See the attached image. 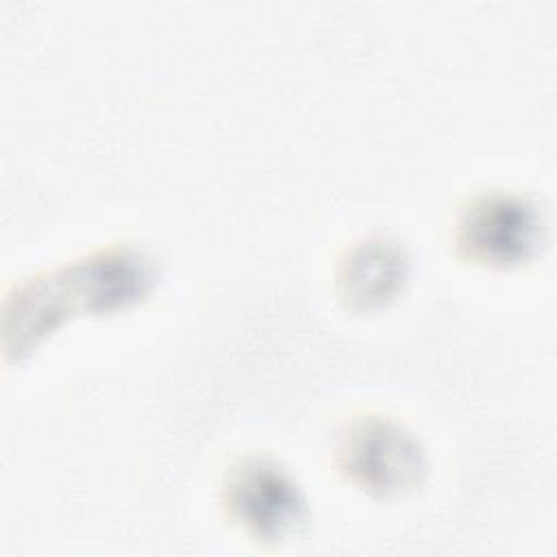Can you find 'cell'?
Wrapping results in <instances>:
<instances>
[{
    "instance_id": "obj_1",
    "label": "cell",
    "mask_w": 557,
    "mask_h": 557,
    "mask_svg": "<svg viewBox=\"0 0 557 557\" xmlns=\"http://www.w3.org/2000/svg\"><path fill=\"white\" fill-rule=\"evenodd\" d=\"M157 257L137 244H113L17 283L2 307V352L26 361L50 335L83 315L128 311L157 289Z\"/></svg>"
},
{
    "instance_id": "obj_2",
    "label": "cell",
    "mask_w": 557,
    "mask_h": 557,
    "mask_svg": "<svg viewBox=\"0 0 557 557\" xmlns=\"http://www.w3.org/2000/svg\"><path fill=\"white\" fill-rule=\"evenodd\" d=\"M546 237L544 209L535 198L513 189H485L470 196L450 231L455 257L490 270H513L535 261Z\"/></svg>"
},
{
    "instance_id": "obj_3",
    "label": "cell",
    "mask_w": 557,
    "mask_h": 557,
    "mask_svg": "<svg viewBox=\"0 0 557 557\" xmlns=\"http://www.w3.org/2000/svg\"><path fill=\"white\" fill-rule=\"evenodd\" d=\"M224 518L261 546L298 537L309 520V500L294 474L274 457L250 453L235 459L220 487Z\"/></svg>"
},
{
    "instance_id": "obj_4",
    "label": "cell",
    "mask_w": 557,
    "mask_h": 557,
    "mask_svg": "<svg viewBox=\"0 0 557 557\" xmlns=\"http://www.w3.org/2000/svg\"><path fill=\"white\" fill-rule=\"evenodd\" d=\"M339 474L374 500H403L429 476V457L403 422L368 413L346 424L335 455Z\"/></svg>"
},
{
    "instance_id": "obj_5",
    "label": "cell",
    "mask_w": 557,
    "mask_h": 557,
    "mask_svg": "<svg viewBox=\"0 0 557 557\" xmlns=\"http://www.w3.org/2000/svg\"><path fill=\"white\" fill-rule=\"evenodd\" d=\"M411 257L392 235L374 233L352 242L335 268L337 300L355 313L389 307L407 287Z\"/></svg>"
}]
</instances>
